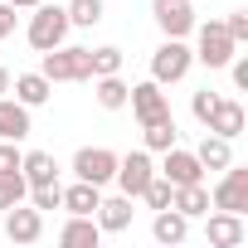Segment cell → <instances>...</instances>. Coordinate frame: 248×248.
Listing matches in <instances>:
<instances>
[{"mask_svg":"<svg viewBox=\"0 0 248 248\" xmlns=\"http://www.w3.org/2000/svg\"><path fill=\"white\" fill-rule=\"evenodd\" d=\"M39 73H44L49 83H88V78H93V59H88V49H78V44H59V49H44Z\"/></svg>","mask_w":248,"mask_h":248,"instance_id":"1","label":"cell"},{"mask_svg":"<svg viewBox=\"0 0 248 248\" xmlns=\"http://www.w3.org/2000/svg\"><path fill=\"white\" fill-rule=\"evenodd\" d=\"M68 10L63 5H49V0H39V5H34V15H30V44L44 54V49H59V44H68Z\"/></svg>","mask_w":248,"mask_h":248,"instance_id":"2","label":"cell"},{"mask_svg":"<svg viewBox=\"0 0 248 248\" xmlns=\"http://www.w3.org/2000/svg\"><path fill=\"white\" fill-rule=\"evenodd\" d=\"M190 34H195V49H190V54H195L204 68H229V59L238 54V44L229 39L224 20H209V25H200V20H195V30H190Z\"/></svg>","mask_w":248,"mask_h":248,"instance_id":"3","label":"cell"},{"mask_svg":"<svg viewBox=\"0 0 248 248\" xmlns=\"http://www.w3.org/2000/svg\"><path fill=\"white\" fill-rule=\"evenodd\" d=\"M209 209H229V214H248V166H224L219 185L209 190Z\"/></svg>","mask_w":248,"mask_h":248,"instance_id":"4","label":"cell"},{"mask_svg":"<svg viewBox=\"0 0 248 248\" xmlns=\"http://www.w3.org/2000/svg\"><path fill=\"white\" fill-rule=\"evenodd\" d=\"M190 63H195V54H190V44L185 39H161V49L151 54V78L166 88V83H180L185 73H190Z\"/></svg>","mask_w":248,"mask_h":248,"instance_id":"5","label":"cell"},{"mask_svg":"<svg viewBox=\"0 0 248 248\" xmlns=\"http://www.w3.org/2000/svg\"><path fill=\"white\" fill-rule=\"evenodd\" d=\"M151 175H156V161H151V151L141 146V151H127V156H117V190L122 195H132V200H141V190L151 185Z\"/></svg>","mask_w":248,"mask_h":248,"instance_id":"6","label":"cell"},{"mask_svg":"<svg viewBox=\"0 0 248 248\" xmlns=\"http://www.w3.org/2000/svg\"><path fill=\"white\" fill-rule=\"evenodd\" d=\"M127 107L137 112V122H141V127H151V122L170 117V97H166V88H161L156 78H146V83H132V97H127Z\"/></svg>","mask_w":248,"mask_h":248,"instance_id":"7","label":"cell"},{"mask_svg":"<svg viewBox=\"0 0 248 248\" xmlns=\"http://www.w3.org/2000/svg\"><path fill=\"white\" fill-rule=\"evenodd\" d=\"M151 20L166 39H185L195 30V5L190 0H151Z\"/></svg>","mask_w":248,"mask_h":248,"instance_id":"8","label":"cell"},{"mask_svg":"<svg viewBox=\"0 0 248 248\" xmlns=\"http://www.w3.org/2000/svg\"><path fill=\"white\" fill-rule=\"evenodd\" d=\"M73 175H78V180H93V185H112V175H117V151H107V146H83V151L73 156Z\"/></svg>","mask_w":248,"mask_h":248,"instance_id":"9","label":"cell"},{"mask_svg":"<svg viewBox=\"0 0 248 248\" xmlns=\"http://www.w3.org/2000/svg\"><path fill=\"white\" fill-rule=\"evenodd\" d=\"M5 238H10V243H39V238H44V214H39L34 204H25V200L10 204V209H5Z\"/></svg>","mask_w":248,"mask_h":248,"instance_id":"10","label":"cell"},{"mask_svg":"<svg viewBox=\"0 0 248 248\" xmlns=\"http://www.w3.org/2000/svg\"><path fill=\"white\" fill-rule=\"evenodd\" d=\"M204 127H209L214 137H229V141H233V137H243V127H248V112H243V102H238V97H219Z\"/></svg>","mask_w":248,"mask_h":248,"instance_id":"11","label":"cell"},{"mask_svg":"<svg viewBox=\"0 0 248 248\" xmlns=\"http://www.w3.org/2000/svg\"><path fill=\"white\" fill-rule=\"evenodd\" d=\"M166 161H161V175L170 180V185H195V180H204V166L195 161V151H185V146H170V151H161Z\"/></svg>","mask_w":248,"mask_h":248,"instance_id":"12","label":"cell"},{"mask_svg":"<svg viewBox=\"0 0 248 248\" xmlns=\"http://www.w3.org/2000/svg\"><path fill=\"white\" fill-rule=\"evenodd\" d=\"M204 233H209V243H214V248H238V243L248 238V224H243V214L214 209V214H209V224H204Z\"/></svg>","mask_w":248,"mask_h":248,"instance_id":"13","label":"cell"},{"mask_svg":"<svg viewBox=\"0 0 248 248\" xmlns=\"http://www.w3.org/2000/svg\"><path fill=\"white\" fill-rule=\"evenodd\" d=\"M132 195H112V200H97V209H93V219H97V229L102 233H122V229H132Z\"/></svg>","mask_w":248,"mask_h":248,"instance_id":"14","label":"cell"},{"mask_svg":"<svg viewBox=\"0 0 248 248\" xmlns=\"http://www.w3.org/2000/svg\"><path fill=\"white\" fill-rule=\"evenodd\" d=\"M30 132H34L30 107L20 97H0V141H25Z\"/></svg>","mask_w":248,"mask_h":248,"instance_id":"15","label":"cell"},{"mask_svg":"<svg viewBox=\"0 0 248 248\" xmlns=\"http://www.w3.org/2000/svg\"><path fill=\"white\" fill-rule=\"evenodd\" d=\"M151 238L175 248V243H185V238H190V219H185L175 204H166V209H156V219H151Z\"/></svg>","mask_w":248,"mask_h":248,"instance_id":"16","label":"cell"},{"mask_svg":"<svg viewBox=\"0 0 248 248\" xmlns=\"http://www.w3.org/2000/svg\"><path fill=\"white\" fill-rule=\"evenodd\" d=\"M59 243L63 248H97L102 243V229L93 214H68V224L59 229Z\"/></svg>","mask_w":248,"mask_h":248,"instance_id":"17","label":"cell"},{"mask_svg":"<svg viewBox=\"0 0 248 248\" xmlns=\"http://www.w3.org/2000/svg\"><path fill=\"white\" fill-rule=\"evenodd\" d=\"M10 93H15L25 107H44V102L54 97V83H49L44 73H20V78H10Z\"/></svg>","mask_w":248,"mask_h":248,"instance_id":"18","label":"cell"},{"mask_svg":"<svg viewBox=\"0 0 248 248\" xmlns=\"http://www.w3.org/2000/svg\"><path fill=\"white\" fill-rule=\"evenodd\" d=\"M93 97H97V107L122 112V107H127V97H132V88L122 83V73H102V78H93Z\"/></svg>","mask_w":248,"mask_h":248,"instance_id":"19","label":"cell"},{"mask_svg":"<svg viewBox=\"0 0 248 248\" xmlns=\"http://www.w3.org/2000/svg\"><path fill=\"white\" fill-rule=\"evenodd\" d=\"M195 161H200L204 170H224V166L233 161V141H229V137H214V132H204V141L195 146Z\"/></svg>","mask_w":248,"mask_h":248,"instance_id":"20","label":"cell"},{"mask_svg":"<svg viewBox=\"0 0 248 248\" xmlns=\"http://www.w3.org/2000/svg\"><path fill=\"white\" fill-rule=\"evenodd\" d=\"M20 175H25V185H54V180H59V161H54L49 151H25Z\"/></svg>","mask_w":248,"mask_h":248,"instance_id":"21","label":"cell"},{"mask_svg":"<svg viewBox=\"0 0 248 248\" xmlns=\"http://www.w3.org/2000/svg\"><path fill=\"white\" fill-rule=\"evenodd\" d=\"M170 204H175L185 219H204V214H209V190H204V180H195V185H175Z\"/></svg>","mask_w":248,"mask_h":248,"instance_id":"22","label":"cell"},{"mask_svg":"<svg viewBox=\"0 0 248 248\" xmlns=\"http://www.w3.org/2000/svg\"><path fill=\"white\" fill-rule=\"evenodd\" d=\"M97 200H102V185H93V180H73V185L63 190V209H68V214H93Z\"/></svg>","mask_w":248,"mask_h":248,"instance_id":"23","label":"cell"},{"mask_svg":"<svg viewBox=\"0 0 248 248\" xmlns=\"http://www.w3.org/2000/svg\"><path fill=\"white\" fill-rule=\"evenodd\" d=\"M68 25L73 30H93V25H102V0H68Z\"/></svg>","mask_w":248,"mask_h":248,"instance_id":"24","label":"cell"},{"mask_svg":"<svg viewBox=\"0 0 248 248\" xmlns=\"http://www.w3.org/2000/svg\"><path fill=\"white\" fill-rule=\"evenodd\" d=\"M146 132V151H170L175 146V117H161V122H151V127H141Z\"/></svg>","mask_w":248,"mask_h":248,"instance_id":"25","label":"cell"},{"mask_svg":"<svg viewBox=\"0 0 248 248\" xmlns=\"http://www.w3.org/2000/svg\"><path fill=\"white\" fill-rule=\"evenodd\" d=\"M88 59H93V78H102V73H122V49H117V44L88 49Z\"/></svg>","mask_w":248,"mask_h":248,"instance_id":"26","label":"cell"},{"mask_svg":"<svg viewBox=\"0 0 248 248\" xmlns=\"http://www.w3.org/2000/svg\"><path fill=\"white\" fill-rule=\"evenodd\" d=\"M25 200H30L39 214H44V209H63V185H59V180H54V185H30Z\"/></svg>","mask_w":248,"mask_h":248,"instance_id":"27","label":"cell"},{"mask_svg":"<svg viewBox=\"0 0 248 248\" xmlns=\"http://www.w3.org/2000/svg\"><path fill=\"white\" fill-rule=\"evenodd\" d=\"M25 195H30V185H25V175H20V170H15V175H0V214H5L10 204H20Z\"/></svg>","mask_w":248,"mask_h":248,"instance_id":"28","label":"cell"},{"mask_svg":"<svg viewBox=\"0 0 248 248\" xmlns=\"http://www.w3.org/2000/svg\"><path fill=\"white\" fill-rule=\"evenodd\" d=\"M170 195H175V185H170V180H166L161 170H156V175H151V185L141 190V200H146L151 209H166V204H170Z\"/></svg>","mask_w":248,"mask_h":248,"instance_id":"29","label":"cell"},{"mask_svg":"<svg viewBox=\"0 0 248 248\" xmlns=\"http://www.w3.org/2000/svg\"><path fill=\"white\" fill-rule=\"evenodd\" d=\"M224 93H214V88H200L195 97H190V112H195V122H209V112H214V102H219Z\"/></svg>","mask_w":248,"mask_h":248,"instance_id":"30","label":"cell"},{"mask_svg":"<svg viewBox=\"0 0 248 248\" xmlns=\"http://www.w3.org/2000/svg\"><path fill=\"white\" fill-rule=\"evenodd\" d=\"M20 161H25L20 141H0V175H15V170H20Z\"/></svg>","mask_w":248,"mask_h":248,"instance_id":"31","label":"cell"},{"mask_svg":"<svg viewBox=\"0 0 248 248\" xmlns=\"http://www.w3.org/2000/svg\"><path fill=\"white\" fill-rule=\"evenodd\" d=\"M224 30H229L233 44H248V10H233V15L224 20Z\"/></svg>","mask_w":248,"mask_h":248,"instance_id":"32","label":"cell"},{"mask_svg":"<svg viewBox=\"0 0 248 248\" xmlns=\"http://www.w3.org/2000/svg\"><path fill=\"white\" fill-rule=\"evenodd\" d=\"M10 34H15V5L0 0V39H10Z\"/></svg>","mask_w":248,"mask_h":248,"instance_id":"33","label":"cell"},{"mask_svg":"<svg viewBox=\"0 0 248 248\" xmlns=\"http://www.w3.org/2000/svg\"><path fill=\"white\" fill-rule=\"evenodd\" d=\"M10 93V68H0V97Z\"/></svg>","mask_w":248,"mask_h":248,"instance_id":"34","label":"cell"},{"mask_svg":"<svg viewBox=\"0 0 248 248\" xmlns=\"http://www.w3.org/2000/svg\"><path fill=\"white\" fill-rule=\"evenodd\" d=\"M10 5H15V10H34V5H39V0H10Z\"/></svg>","mask_w":248,"mask_h":248,"instance_id":"35","label":"cell"}]
</instances>
